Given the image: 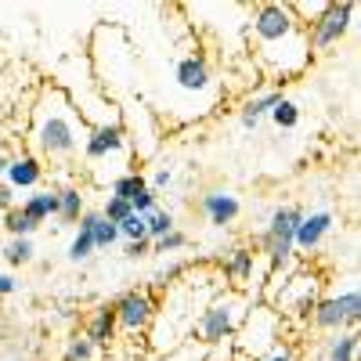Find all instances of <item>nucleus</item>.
<instances>
[{"label":"nucleus","mask_w":361,"mask_h":361,"mask_svg":"<svg viewBox=\"0 0 361 361\" xmlns=\"http://www.w3.org/2000/svg\"><path fill=\"white\" fill-rule=\"evenodd\" d=\"M354 18H357L354 0H329V8L318 15V22L307 25L311 54H329L333 47H340L347 40V33L354 29Z\"/></svg>","instance_id":"obj_8"},{"label":"nucleus","mask_w":361,"mask_h":361,"mask_svg":"<svg viewBox=\"0 0 361 361\" xmlns=\"http://www.w3.org/2000/svg\"><path fill=\"white\" fill-rule=\"evenodd\" d=\"M145 361H156V357H145Z\"/></svg>","instance_id":"obj_40"},{"label":"nucleus","mask_w":361,"mask_h":361,"mask_svg":"<svg viewBox=\"0 0 361 361\" xmlns=\"http://www.w3.org/2000/svg\"><path fill=\"white\" fill-rule=\"evenodd\" d=\"M357 329H343V333H333L325 343V361H357Z\"/></svg>","instance_id":"obj_20"},{"label":"nucleus","mask_w":361,"mask_h":361,"mask_svg":"<svg viewBox=\"0 0 361 361\" xmlns=\"http://www.w3.org/2000/svg\"><path fill=\"white\" fill-rule=\"evenodd\" d=\"M0 257L8 260V267H29L37 260V246H33V238H8L0 246Z\"/></svg>","instance_id":"obj_22"},{"label":"nucleus","mask_w":361,"mask_h":361,"mask_svg":"<svg viewBox=\"0 0 361 361\" xmlns=\"http://www.w3.org/2000/svg\"><path fill=\"white\" fill-rule=\"evenodd\" d=\"M286 4H289L293 18L307 29V25H314V22H318V15L329 8V0H311V4H307V0H286Z\"/></svg>","instance_id":"obj_26"},{"label":"nucleus","mask_w":361,"mask_h":361,"mask_svg":"<svg viewBox=\"0 0 361 361\" xmlns=\"http://www.w3.org/2000/svg\"><path fill=\"white\" fill-rule=\"evenodd\" d=\"M47 166L33 156V152H22V156H11L8 163V173H4V185L11 192H37L40 180H44Z\"/></svg>","instance_id":"obj_15"},{"label":"nucleus","mask_w":361,"mask_h":361,"mask_svg":"<svg viewBox=\"0 0 361 361\" xmlns=\"http://www.w3.org/2000/svg\"><path fill=\"white\" fill-rule=\"evenodd\" d=\"M58 361H102V350L90 343L80 329H73V333L62 340V354H58Z\"/></svg>","instance_id":"obj_19"},{"label":"nucleus","mask_w":361,"mask_h":361,"mask_svg":"<svg viewBox=\"0 0 361 361\" xmlns=\"http://www.w3.org/2000/svg\"><path fill=\"white\" fill-rule=\"evenodd\" d=\"M173 185V170L170 166H159L152 177H148V188H152V192H163V188H170Z\"/></svg>","instance_id":"obj_35"},{"label":"nucleus","mask_w":361,"mask_h":361,"mask_svg":"<svg viewBox=\"0 0 361 361\" xmlns=\"http://www.w3.org/2000/svg\"><path fill=\"white\" fill-rule=\"evenodd\" d=\"M156 206H159V192H152V188H145L137 199H130V209H134L137 217H148Z\"/></svg>","instance_id":"obj_32"},{"label":"nucleus","mask_w":361,"mask_h":361,"mask_svg":"<svg viewBox=\"0 0 361 361\" xmlns=\"http://www.w3.org/2000/svg\"><path fill=\"white\" fill-rule=\"evenodd\" d=\"M94 253H98V250H94V238H90V231H87V228H76V235H73V243H69L66 257H69L73 264H87Z\"/></svg>","instance_id":"obj_27"},{"label":"nucleus","mask_w":361,"mask_h":361,"mask_svg":"<svg viewBox=\"0 0 361 361\" xmlns=\"http://www.w3.org/2000/svg\"><path fill=\"white\" fill-rule=\"evenodd\" d=\"M18 209L40 228V224H47L51 217H58V192H54V188H37V192H29V195L18 202Z\"/></svg>","instance_id":"obj_17"},{"label":"nucleus","mask_w":361,"mask_h":361,"mask_svg":"<svg viewBox=\"0 0 361 361\" xmlns=\"http://www.w3.org/2000/svg\"><path fill=\"white\" fill-rule=\"evenodd\" d=\"M156 361H206V347L195 340H180L177 347H170L166 354H159Z\"/></svg>","instance_id":"obj_28"},{"label":"nucleus","mask_w":361,"mask_h":361,"mask_svg":"<svg viewBox=\"0 0 361 361\" xmlns=\"http://www.w3.org/2000/svg\"><path fill=\"white\" fill-rule=\"evenodd\" d=\"M199 209H202L206 224H214V228H231L243 217V202H238V195L228 192V188H209L199 199Z\"/></svg>","instance_id":"obj_13"},{"label":"nucleus","mask_w":361,"mask_h":361,"mask_svg":"<svg viewBox=\"0 0 361 361\" xmlns=\"http://www.w3.org/2000/svg\"><path fill=\"white\" fill-rule=\"evenodd\" d=\"M112 311H116V329L123 336H148V329L156 325L159 314V296L148 286H134L112 300Z\"/></svg>","instance_id":"obj_7"},{"label":"nucleus","mask_w":361,"mask_h":361,"mask_svg":"<svg viewBox=\"0 0 361 361\" xmlns=\"http://www.w3.org/2000/svg\"><path fill=\"white\" fill-rule=\"evenodd\" d=\"M286 340V322L275 314V307L264 304V300H253L243 325L235 329L231 347H235V361H257L267 350H275Z\"/></svg>","instance_id":"obj_4"},{"label":"nucleus","mask_w":361,"mask_h":361,"mask_svg":"<svg viewBox=\"0 0 361 361\" xmlns=\"http://www.w3.org/2000/svg\"><path fill=\"white\" fill-rule=\"evenodd\" d=\"M54 192H58V217H62L66 224H76L87 214L83 188L80 185H62V188H54Z\"/></svg>","instance_id":"obj_18"},{"label":"nucleus","mask_w":361,"mask_h":361,"mask_svg":"<svg viewBox=\"0 0 361 361\" xmlns=\"http://www.w3.org/2000/svg\"><path fill=\"white\" fill-rule=\"evenodd\" d=\"M333 228H336V217L329 214V209H314V214H304V221H300L296 231H293V250H296V257L318 253Z\"/></svg>","instance_id":"obj_12"},{"label":"nucleus","mask_w":361,"mask_h":361,"mask_svg":"<svg viewBox=\"0 0 361 361\" xmlns=\"http://www.w3.org/2000/svg\"><path fill=\"white\" fill-rule=\"evenodd\" d=\"M29 152L40 163H54V166H69L80 159V148L87 137V123L80 119V112L73 109L69 94L54 80L40 83L33 112H29Z\"/></svg>","instance_id":"obj_2"},{"label":"nucleus","mask_w":361,"mask_h":361,"mask_svg":"<svg viewBox=\"0 0 361 361\" xmlns=\"http://www.w3.org/2000/svg\"><path fill=\"white\" fill-rule=\"evenodd\" d=\"M279 98H282L279 87H267V90H257V94H250L243 105H238V123H243L246 130H257L260 119L279 105Z\"/></svg>","instance_id":"obj_16"},{"label":"nucleus","mask_w":361,"mask_h":361,"mask_svg":"<svg viewBox=\"0 0 361 361\" xmlns=\"http://www.w3.org/2000/svg\"><path fill=\"white\" fill-rule=\"evenodd\" d=\"M257 361H300V354H296V347H293L289 340H282L275 350H267V354L257 357Z\"/></svg>","instance_id":"obj_34"},{"label":"nucleus","mask_w":361,"mask_h":361,"mask_svg":"<svg viewBox=\"0 0 361 361\" xmlns=\"http://www.w3.org/2000/svg\"><path fill=\"white\" fill-rule=\"evenodd\" d=\"M80 156H83V163H90V166H105V163H112L116 156L134 159V145H130V130H127V123L87 127V137H83Z\"/></svg>","instance_id":"obj_10"},{"label":"nucleus","mask_w":361,"mask_h":361,"mask_svg":"<svg viewBox=\"0 0 361 361\" xmlns=\"http://www.w3.org/2000/svg\"><path fill=\"white\" fill-rule=\"evenodd\" d=\"M8 163H11V156L4 152V148H0V180H4V173H8Z\"/></svg>","instance_id":"obj_38"},{"label":"nucleus","mask_w":361,"mask_h":361,"mask_svg":"<svg viewBox=\"0 0 361 361\" xmlns=\"http://www.w3.org/2000/svg\"><path fill=\"white\" fill-rule=\"evenodd\" d=\"M18 293V279L11 275V271H0V300H8Z\"/></svg>","instance_id":"obj_36"},{"label":"nucleus","mask_w":361,"mask_h":361,"mask_svg":"<svg viewBox=\"0 0 361 361\" xmlns=\"http://www.w3.org/2000/svg\"><path fill=\"white\" fill-rule=\"evenodd\" d=\"M80 333L94 343L98 350H109L116 340H119V329H116V311H112V304L105 300V304H94L87 311V318H83V329Z\"/></svg>","instance_id":"obj_14"},{"label":"nucleus","mask_w":361,"mask_h":361,"mask_svg":"<svg viewBox=\"0 0 361 361\" xmlns=\"http://www.w3.org/2000/svg\"><path fill=\"white\" fill-rule=\"evenodd\" d=\"M123 257H127V260H145V257H152V238H137V243H123Z\"/></svg>","instance_id":"obj_33"},{"label":"nucleus","mask_w":361,"mask_h":361,"mask_svg":"<svg viewBox=\"0 0 361 361\" xmlns=\"http://www.w3.org/2000/svg\"><path fill=\"white\" fill-rule=\"evenodd\" d=\"M221 271L228 279V289L250 293L253 300H260V289H264V279H267V264L257 253V246H246V243L231 246L224 264H221Z\"/></svg>","instance_id":"obj_9"},{"label":"nucleus","mask_w":361,"mask_h":361,"mask_svg":"<svg viewBox=\"0 0 361 361\" xmlns=\"http://www.w3.org/2000/svg\"><path fill=\"white\" fill-rule=\"evenodd\" d=\"M246 33L253 58L267 80L289 83L296 76H304L314 62L307 29L300 25L289 11L286 0H260L246 11Z\"/></svg>","instance_id":"obj_1"},{"label":"nucleus","mask_w":361,"mask_h":361,"mask_svg":"<svg viewBox=\"0 0 361 361\" xmlns=\"http://www.w3.org/2000/svg\"><path fill=\"white\" fill-rule=\"evenodd\" d=\"M180 250H188V235L180 231V228H173L170 235H163V238H156V243H152V253L156 257H173Z\"/></svg>","instance_id":"obj_29"},{"label":"nucleus","mask_w":361,"mask_h":361,"mask_svg":"<svg viewBox=\"0 0 361 361\" xmlns=\"http://www.w3.org/2000/svg\"><path fill=\"white\" fill-rule=\"evenodd\" d=\"M253 304L250 293H238V289H214V296L202 304V311L195 314L192 322V340L202 343V347H214V343H224L235 336V329L243 325L246 311Z\"/></svg>","instance_id":"obj_3"},{"label":"nucleus","mask_w":361,"mask_h":361,"mask_svg":"<svg viewBox=\"0 0 361 361\" xmlns=\"http://www.w3.org/2000/svg\"><path fill=\"white\" fill-rule=\"evenodd\" d=\"M98 214H102L105 221L119 224V221H127V217L134 214V209H130V202H127V199H119V195H105V202H102Z\"/></svg>","instance_id":"obj_30"},{"label":"nucleus","mask_w":361,"mask_h":361,"mask_svg":"<svg viewBox=\"0 0 361 361\" xmlns=\"http://www.w3.org/2000/svg\"><path fill=\"white\" fill-rule=\"evenodd\" d=\"M116 228H119V243H137V238H148L145 217H137V214H130L127 221H119Z\"/></svg>","instance_id":"obj_31"},{"label":"nucleus","mask_w":361,"mask_h":361,"mask_svg":"<svg viewBox=\"0 0 361 361\" xmlns=\"http://www.w3.org/2000/svg\"><path fill=\"white\" fill-rule=\"evenodd\" d=\"M0 361H29V357H25V354H18V350H15V354H0Z\"/></svg>","instance_id":"obj_39"},{"label":"nucleus","mask_w":361,"mask_h":361,"mask_svg":"<svg viewBox=\"0 0 361 361\" xmlns=\"http://www.w3.org/2000/svg\"><path fill=\"white\" fill-rule=\"evenodd\" d=\"M177 228V217H173V209H163V206H156L152 214L145 217V231H148V238H163V235H170Z\"/></svg>","instance_id":"obj_24"},{"label":"nucleus","mask_w":361,"mask_h":361,"mask_svg":"<svg viewBox=\"0 0 361 361\" xmlns=\"http://www.w3.org/2000/svg\"><path fill=\"white\" fill-rule=\"evenodd\" d=\"M148 188V177L137 170V166H130V170H123V173H116L112 177V188H109V195H119V199H137L141 192Z\"/></svg>","instance_id":"obj_21"},{"label":"nucleus","mask_w":361,"mask_h":361,"mask_svg":"<svg viewBox=\"0 0 361 361\" xmlns=\"http://www.w3.org/2000/svg\"><path fill=\"white\" fill-rule=\"evenodd\" d=\"M18 202H15V192L4 185V180H0V214H8V209H15Z\"/></svg>","instance_id":"obj_37"},{"label":"nucleus","mask_w":361,"mask_h":361,"mask_svg":"<svg viewBox=\"0 0 361 361\" xmlns=\"http://www.w3.org/2000/svg\"><path fill=\"white\" fill-rule=\"evenodd\" d=\"M357 322H361L357 282H350L347 289H336V293H322L307 314V325H314L318 333H329V336L343 333V329H357Z\"/></svg>","instance_id":"obj_6"},{"label":"nucleus","mask_w":361,"mask_h":361,"mask_svg":"<svg viewBox=\"0 0 361 361\" xmlns=\"http://www.w3.org/2000/svg\"><path fill=\"white\" fill-rule=\"evenodd\" d=\"M170 80H173V87L180 90V94L202 98V94L214 90V66H209V58L202 51H185V54L173 58Z\"/></svg>","instance_id":"obj_11"},{"label":"nucleus","mask_w":361,"mask_h":361,"mask_svg":"<svg viewBox=\"0 0 361 361\" xmlns=\"http://www.w3.org/2000/svg\"><path fill=\"white\" fill-rule=\"evenodd\" d=\"M267 119H271L279 130H296V127H300V105H296L293 98H279V105L267 112Z\"/></svg>","instance_id":"obj_23"},{"label":"nucleus","mask_w":361,"mask_h":361,"mask_svg":"<svg viewBox=\"0 0 361 361\" xmlns=\"http://www.w3.org/2000/svg\"><path fill=\"white\" fill-rule=\"evenodd\" d=\"M318 296H322V275L318 271H307V267H296L267 304L275 307V314L289 325V322H307Z\"/></svg>","instance_id":"obj_5"},{"label":"nucleus","mask_w":361,"mask_h":361,"mask_svg":"<svg viewBox=\"0 0 361 361\" xmlns=\"http://www.w3.org/2000/svg\"><path fill=\"white\" fill-rule=\"evenodd\" d=\"M0 228H4L11 238H33V231H37V224L29 221L18 206H15V209H8V214H0Z\"/></svg>","instance_id":"obj_25"}]
</instances>
